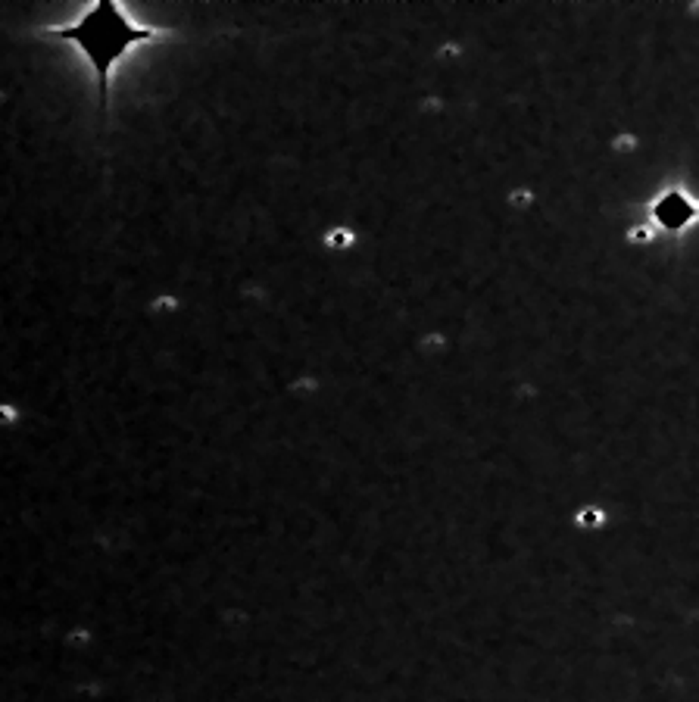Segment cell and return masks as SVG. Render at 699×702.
I'll return each mask as SVG.
<instances>
[{
    "label": "cell",
    "instance_id": "cell-1",
    "mask_svg": "<svg viewBox=\"0 0 699 702\" xmlns=\"http://www.w3.org/2000/svg\"><path fill=\"white\" fill-rule=\"evenodd\" d=\"M44 35L69 41V44L78 47L85 63L91 66L94 78H97L100 100H103V107H106V103H110V82H112L116 63L122 57H128L131 47L147 44V41H153L159 32L150 26L131 22L128 13L119 7L116 0H100V3H91L75 22H69V26H53Z\"/></svg>",
    "mask_w": 699,
    "mask_h": 702
}]
</instances>
